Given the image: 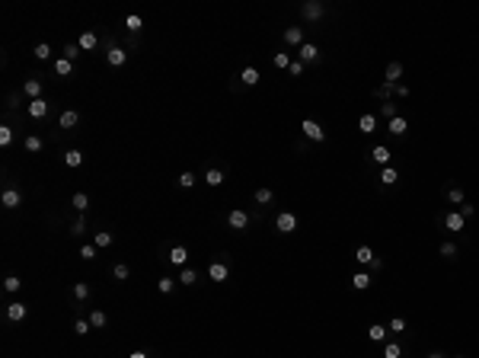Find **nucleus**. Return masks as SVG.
I'll use <instances>...</instances> for the list:
<instances>
[{"mask_svg":"<svg viewBox=\"0 0 479 358\" xmlns=\"http://www.w3.org/2000/svg\"><path fill=\"white\" fill-rule=\"evenodd\" d=\"M275 231L278 234H294L297 231V214L294 211H278L275 214Z\"/></svg>","mask_w":479,"mask_h":358,"instance_id":"1","label":"nucleus"},{"mask_svg":"<svg viewBox=\"0 0 479 358\" xmlns=\"http://www.w3.org/2000/svg\"><path fill=\"white\" fill-rule=\"evenodd\" d=\"M301 16L316 22V19L326 16V4H323V0H307V4H301Z\"/></svg>","mask_w":479,"mask_h":358,"instance_id":"2","label":"nucleus"},{"mask_svg":"<svg viewBox=\"0 0 479 358\" xmlns=\"http://www.w3.org/2000/svg\"><path fill=\"white\" fill-rule=\"evenodd\" d=\"M0 205H4L7 211L19 208V205H22V192H19V189H13V186H7L4 192H0Z\"/></svg>","mask_w":479,"mask_h":358,"instance_id":"3","label":"nucleus"},{"mask_svg":"<svg viewBox=\"0 0 479 358\" xmlns=\"http://www.w3.org/2000/svg\"><path fill=\"white\" fill-rule=\"evenodd\" d=\"M301 131H304V135H307L310 141H320V144L326 141V128H323V125H316L313 118H304V122H301Z\"/></svg>","mask_w":479,"mask_h":358,"instance_id":"4","label":"nucleus"},{"mask_svg":"<svg viewBox=\"0 0 479 358\" xmlns=\"http://www.w3.org/2000/svg\"><path fill=\"white\" fill-rule=\"evenodd\" d=\"M227 224H230V231H246L249 227V214L243 208H233V211H227Z\"/></svg>","mask_w":479,"mask_h":358,"instance_id":"5","label":"nucleus"},{"mask_svg":"<svg viewBox=\"0 0 479 358\" xmlns=\"http://www.w3.org/2000/svg\"><path fill=\"white\" fill-rule=\"evenodd\" d=\"M208 278L211 282H227V278H230V266H227L224 259H214L211 266H208Z\"/></svg>","mask_w":479,"mask_h":358,"instance_id":"6","label":"nucleus"},{"mask_svg":"<svg viewBox=\"0 0 479 358\" xmlns=\"http://www.w3.org/2000/svg\"><path fill=\"white\" fill-rule=\"evenodd\" d=\"M42 93H45V83L39 77H29L26 83H22V96H29V103L32 99H42Z\"/></svg>","mask_w":479,"mask_h":358,"instance_id":"7","label":"nucleus"},{"mask_svg":"<svg viewBox=\"0 0 479 358\" xmlns=\"http://www.w3.org/2000/svg\"><path fill=\"white\" fill-rule=\"evenodd\" d=\"M77 125H80V112L77 109H64L61 115H58V128L61 131H74Z\"/></svg>","mask_w":479,"mask_h":358,"instance_id":"8","label":"nucleus"},{"mask_svg":"<svg viewBox=\"0 0 479 358\" xmlns=\"http://www.w3.org/2000/svg\"><path fill=\"white\" fill-rule=\"evenodd\" d=\"M444 227H447L450 234H460V231L466 227V218H463V214H460L457 208H454V211H447V214H444Z\"/></svg>","mask_w":479,"mask_h":358,"instance_id":"9","label":"nucleus"},{"mask_svg":"<svg viewBox=\"0 0 479 358\" xmlns=\"http://www.w3.org/2000/svg\"><path fill=\"white\" fill-rule=\"evenodd\" d=\"M26 304H19V301H13V304H7V310H4V317L10 320V323H22V320H26Z\"/></svg>","mask_w":479,"mask_h":358,"instance_id":"10","label":"nucleus"},{"mask_svg":"<svg viewBox=\"0 0 479 358\" xmlns=\"http://www.w3.org/2000/svg\"><path fill=\"white\" fill-rule=\"evenodd\" d=\"M90 294H93V288H90L87 282H74V285H70V297H74L77 304H87Z\"/></svg>","mask_w":479,"mask_h":358,"instance_id":"11","label":"nucleus"},{"mask_svg":"<svg viewBox=\"0 0 479 358\" xmlns=\"http://www.w3.org/2000/svg\"><path fill=\"white\" fill-rule=\"evenodd\" d=\"M166 259H170L173 266H179V269H185V266H189V249H185L182 243H176V246L170 249V256H166Z\"/></svg>","mask_w":479,"mask_h":358,"instance_id":"12","label":"nucleus"},{"mask_svg":"<svg viewBox=\"0 0 479 358\" xmlns=\"http://www.w3.org/2000/svg\"><path fill=\"white\" fill-rule=\"evenodd\" d=\"M383 80L393 83V87H396V83H403V61H390L387 70H383Z\"/></svg>","mask_w":479,"mask_h":358,"instance_id":"13","label":"nucleus"},{"mask_svg":"<svg viewBox=\"0 0 479 358\" xmlns=\"http://www.w3.org/2000/svg\"><path fill=\"white\" fill-rule=\"evenodd\" d=\"M284 42L294 45V48H301V45L307 42V39H304V26H287V29H284Z\"/></svg>","mask_w":479,"mask_h":358,"instance_id":"14","label":"nucleus"},{"mask_svg":"<svg viewBox=\"0 0 479 358\" xmlns=\"http://www.w3.org/2000/svg\"><path fill=\"white\" fill-rule=\"evenodd\" d=\"M105 61H109L112 67H122V64L128 61V52L122 48V45H112V48H109V52H105Z\"/></svg>","mask_w":479,"mask_h":358,"instance_id":"15","label":"nucleus"},{"mask_svg":"<svg viewBox=\"0 0 479 358\" xmlns=\"http://www.w3.org/2000/svg\"><path fill=\"white\" fill-rule=\"evenodd\" d=\"M87 320H90L93 329H105V326H109V314H105V310H99V307H93Z\"/></svg>","mask_w":479,"mask_h":358,"instance_id":"16","label":"nucleus"},{"mask_svg":"<svg viewBox=\"0 0 479 358\" xmlns=\"http://www.w3.org/2000/svg\"><path fill=\"white\" fill-rule=\"evenodd\" d=\"M301 61H304V64H316V61H320V48H316L313 42H304V45H301Z\"/></svg>","mask_w":479,"mask_h":358,"instance_id":"17","label":"nucleus"},{"mask_svg":"<svg viewBox=\"0 0 479 358\" xmlns=\"http://www.w3.org/2000/svg\"><path fill=\"white\" fill-rule=\"evenodd\" d=\"M48 109H51V103H48L45 96L29 103V115H32V118H45V115H48Z\"/></svg>","mask_w":479,"mask_h":358,"instance_id":"18","label":"nucleus"},{"mask_svg":"<svg viewBox=\"0 0 479 358\" xmlns=\"http://www.w3.org/2000/svg\"><path fill=\"white\" fill-rule=\"evenodd\" d=\"M77 45H80V52H93L96 45H99V35H96V32H90V29H87V32H80V39H77Z\"/></svg>","mask_w":479,"mask_h":358,"instance_id":"19","label":"nucleus"},{"mask_svg":"<svg viewBox=\"0 0 479 358\" xmlns=\"http://www.w3.org/2000/svg\"><path fill=\"white\" fill-rule=\"evenodd\" d=\"M387 131H390L393 138H403L406 131H409V122H406L403 115H396V118H393V122H387Z\"/></svg>","mask_w":479,"mask_h":358,"instance_id":"20","label":"nucleus"},{"mask_svg":"<svg viewBox=\"0 0 479 358\" xmlns=\"http://www.w3.org/2000/svg\"><path fill=\"white\" fill-rule=\"evenodd\" d=\"M390 157H393V150H390V147H383V144H377L374 150H370V160H374L377 166H387Z\"/></svg>","mask_w":479,"mask_h":358,"instance_id":"21","label":"nucleus"},{"mask_svg":"<svg viewBox=\"0 0 479 358\" xmlns=\"http://www.w3.org/2000/svg\"><path fill=\"white\" fill-rule=\"evenodd\" d=\"M370 282H374V278H370V272H355V275H352V288L355 291H367Z\"/></svg>","mask_w":479,"mask_h":358,"instance_id":"22","label":"nucleus"},{"mask_svg":"<svg viewBox=\"0 0 479 358\" xmlns=\"http://www.w3.org/2000/svg\"><path fill=\"white\" fill-rule=\"evenodd\" d=\"M74 70H77L74 61H67V58H58V61H55V74L58 77H74Z\"/></svg>","mask_w":479,"mask_h":358,"instance_id":"23","label":"nucleus"},{"mask_svg":"<svg viewBox=\"0 0 479 358\" xmlns=\"http://www.w3.org/2000/svg\"><path fill=\"white\" fill-rule=\"evenodd\" d=\"M358 128H361V135H374V131H377V115H370V112L361 115V118H358Z\"/></svg>","mask_w":479,"mask_h":358,"instance_id":"24","label":"nucleus"},{"mask_svg":"<svg viewBox=\"0 0 479 358\" xmlns=\"http://www.w3.org/2000/svg\"><path fill=\"white\" fill-rule=\"evenodd\" d=\"M374 259H377V253H374L370 246H358V249H355V262H361V266H370Z\"/></svg>","mask_w":479,"mask_h":358,"instance_id":"25","label":"nucleus"},{"mask_svg":"<svg viewBox=\"0 0 479 358\" xmlns=\"http://www.w3.org/2000/svg\"><path fill=\"white\" fill-rule=\"evenodd\" d=\"M70 208L83 214V211L90 208V195H87V192H74V195H70Z\"/></svg>","mask_w":479,"mask_h":358,"instance_id":"26","label":"nucleus"},{"mask_svg":"<svg viewBox=\"0 0 479 358\" xmlns=\"http://www.w3.org/2000/svg\"><path fill=\"white\" fill-rule=\"evenodd\" d=\"M396 179H400L396 166H383V170H380V186H396Z\"/></svg>","mask_w":479,"mask_h":358,"instance_id":"27","label":"nucleus"},{"mask_svg":"<svg viewBox=\"0 0 479 358\" xmlns=\"http://www.w3.org/2000/svg\"><path fill=\"white\" fill-rule=\"evenodd\" d=\"M374 96H377V99H383V103H390V96H396V87L383 80L380 87H374Z\"/></svg>","mask_w":479,"mask_h":358,"instance_id":"28","label":"nucleus"},{"mask_svg":"<svg viewBox=\"0 0 479 358\" xmlns=\"http://www.w3.org/2000/svg\"><path fill=\"white\" fill-rule=\"evenodd\" d=\"M112 240H115V237H112L109 231H96V237H93V246H96V249H109V246H112Z\"/></svg>","mask_w":479,"mask_h":358,"instance_id":"29","label":"nucleus"},{"mask_svg":"<svg viewBox=\"0 0 479 358\" xmlns=\"http://www.w3.org/2000/svg\"><path fill=\"white\" fill-rule=\"evenodd\" d=\"M198 282V269H192V266H185L182 272H179V285H185V288H192V285Z\"/></svg>","mask_w":479,"mask_h":358,"instance_id":"30","label":"nucleus"},{"mask_svg":"<svg viewBox=\"0 0 479 358\" xmlns=\"http://www.w3.org/2000/svg\"><path fill=\"white\" fill-rule=\"evenodd\" d=\"M387 336H390V329L380 326V323H374V326L367 329V339H370V342H387Z\"/></svg>","mask_w":479,"mask_h":358,"instance_id":"31","label":"nucleus"},{"mask_svg":"<svg viewBox=\"0 0 479 358\" xmlns=\"http://www.w3.org/2000/svg\"><path fill=\"white\" fill-rule=\"evenodd\" d=\"M22 147H26L29 154H39V150L45 147V141H42L39 135H26V138H22Z\"/></svg>","mask_w":479,"mask_h":358,"instance_id":"32","label":"nucleus"},{"mask_svg":"<svg viewBox=\"0 0 479 358\" xmlns=\"http://www.w3.org/2000/svg\"><path fill=\"white\" fill-rule=\"evenodd\" d=\"M447 201H450L454 208H460L463 201H466V192H463L460 186H450V189H447Z\"/></svg>","mask_w":479,"mask_h":358,"instance_id":"33","label":"nucleus"},{"mask_svg":"<svg viewBox=\"0 0 479 358\" xmlns=\"http://www.w3.org/2000/svg\"><path fill=\"white\" fill-rule=\"evenodd\" d=\"M205 183H208L211 189H218V186H224V170H218V166H211V170L205 173Z\"/></svg>","mask_w":479,"mask_h":358,"instance_id":"34","label":"nucleus"},{"mask_svg":"<svg viewBox=\"0 0 479 358\" xmlns=\"http://www.w3.org/2000/svg\"><path fill=\"white\" fill-rule=\"evenodd\" d=\"M32 58H35V61H48V58H51V45H48V42H39V45L32 48Z\"/></svg>","mask_w":479,"mask_h":358,"instance_id":"35","label":"nucleus"},{"mask_svg":"<svg viewBox=\"0 0 479 358\" xmlns=\"http://www.w3.org/2000/svg\"><path fill=\"white\" fill-rule=\"evenodd\" d=\"M240 80H243L246 87H256V83H259V70L256 67H243V70H240Z\"/></svg>","mask_w":479,"mask_h":358,"instance_id":"36","label":"nucleus"},{"mask_svg":"<svg viewBox=\"0 0 479 358\" xmlns=\"http://www.w3.org/2000/svg\"><path fill=\"white\" fill-rule=\"evenodd\" d=\"M253 198H256V205H272V201H275V192L262 186V189H256V195H253Z\"/></svg>","mask_w":479,"mask_h":358,"instance_id":"37","label":"nucleus"},{"mask_svg":"<svg viewBox=\"0 0 479 358\" xmlns=\"http://www.w3.org/2000/svg\"><path fill=\"white\" fill-rule=\"evenodd\" d=\"M80 163H83V154H80V150H74V147H70V150L64 154V166H70V170H77Z\"/></svg>","mask_w":479,"mask_h":358,"instance_id":"38","label":"nucleus"},{"mask_svg":"<svg viewBox=\"0 0 479 358\" xmlns=\"http://www.w3.org/2000/svg\"><path fill=\"white\" fill-rule=\"evenodd\" d=\"M441 256H444L447 262H454V259L460 256V249H457V243H450V240H444V243H441Z\"/></svg>","mask_w":479,"mask_h":358,"instance_id":"39","label":"nucleus"},{"mask_svg":"<svg viewBox=\"0 0 479 358\" xmlns=\"http://www.w3.org/2000/svg\"><path fill=\"white\" fill-rule=\"evenodd\" d=\"M19 288H22V278H19V275H7V278H4V291H7V294H16Z\"/></svg>","mask_w":479,"mask_h":358,"instance_id":"40","label":"nucleus"},{"mask_svg":"<svg viewBox=\"0 0 479 358\" xmlns=\"http://www.w3.org/2000/svg\"><path fill=\"white\" fill-rule=\"evenodd\" d=\"M176 285H179V278H170V275H163V278L157 282V288H160V294H173V291H176Z\"/></svg>","mask_w":479,"mask_h":358,"instance_id":"41","label":"nucleus"},{"mask_svg":"<svg viewBox=\"0 0 479 358\" xmlns=\"http://www.w3.org/2000/svg\"><path fill=\"white\" fill-rule=\"evenodd\" d=\"M112 275H115V282H128V278H131V269L125 266V262H115V266H112Z\"/></svg>","mask_w":479,"mask_h":358,"instance_id":"42","label":"nucleus"},{"mask_svg":"<svg viewBox=\"0 0 479 358\" xmlns=\"http://www.w3.org/2000/svg\"><path fill=\"white\" fill-rule=\"evenodd\" d=\"M400 355H403L400 342H383V358H400Z\"/></svg>","mask_w":479,"mask_h":358,"instance_id":"43","label":"nucleus"},{"mask_svg":"<svg viewBox=\"0 0 479 358\" xmlns=\"http://www.w3.org/2000/svg\"><path fill=\"white\" fill-rule=\"evenodd\" d=\"M90 329H93V326H90L87 317H77V320H74V333H77V336H90Z\"/></svg>","mask_w":479,"mask_h":358,"instance_id":"44","label":"nucleus"},{"mask_svg":"<svg viewBox=\"0 0 479 358\" xmlns=\"http://www.w3.org/2000/svg\"><path fill=\"white\" fill-rule=\"evenodd\" d=\"M272 64L278 67V70H287V67H291V58H287V52H275V58H272Z\"/></svg>","mask_w":479,"mask_h":358,"instance_id":"45","label":"nucleus"},{"mask_svg":"<svg viewBox=\"0 0 479 358\" xmlns=\"http://www.w3.org/2000/svg\"><path fill=\"white\" fill-rule=\"evenodd\" d=\"M141 26H144V19H141L138 13H131V16H125V29H128V32H141Z\"/></svg>","mask_w":479,"mask_h":358,"instance_id":"46","label":"nucleus"},{"mask_svg":"<svg viewBox=\"0 0 479 358\" xmlns=\"http://www.w3.org/2000/svg\"><path fill=\"white\" fill-rule=\"evenodd\" d=\"M380 115L387 118V122H393V118L400 115V109H396V103H383V106H380Z\"/></svg>","mask_w":479,"mask_h":358,"instance_id":"47","label":"nucleus"},{"mask_svg":"<svg viewBox=\"0 0 479 358\" xmlns=\"http://www.w3.org/2000/svg\"><path fill=\"white\" fill-rule=\"evenodd\" d=\"M83 234H87V218L80 214V218L70 224V237H83Z\"/></svg>","mask_w":479,"mask_h":358,"instance_id":"48","label":"nucleus"},{"mask_svg":"<svg viewBox=\"0 0 479 358\" xmlns=\"http://www.w3.org/2000/svg\"><path fill=\"white\" fill-rule=\"evenodd\" d=\"M10 144H13V128L0 125V147H10Z\"/></svg>","mask_w":479,"mask_h":358,"instance_id":"49","label":"nucleus"},{"mask_svg":"<svg viewBox=\"0 0 479 358\" xmlns=\"http://www.w3.org/2000/svg\"><path fill=\"white\" fill-rule=\"evenodd\" d=\"M195 183H198V173H192V170H185L182 176H179V186H182V189H192Z\"/></svg>","mask_w":479,"mask_h":358,"instance_id":"50","label":"nucleus"},{"mask_svg":"<svg viewBox=\"0 0 479 358\" xmlns=\"http://www.w3.org/2000/svg\"><path fill=\"white\" fill-rule=\"evenodd\" d=\"M64 58H67V61H77V58H80V45L77 42H67L64 45Z\"/></svg>","mask_w":479,"mask_h":358,"instance_id":"51","label":"nucleus"},{"mask_svg":"<svg viewBox=\"0 0 479 358\" xmlns=\"http://www.w3.org/2000/svg\"><path fill=\"white\" fill-rule=\"evenodd\" d=\"M390 333H406V317H390Z\"/></svg>","mask_w":479,"mask_h":358,"instance_id":"52","label":"nucleus"},{"mask_svg":"<svg viewBox=\"0 0 479 358\" xmlns=\"http://www.w3.org/2000/svg\"><path fill=\"white\" fill-rule=\"evenodd\" d=\"M80 259H83V262H93V259H96V246H93V243L80 246Z\"/></svg>","mask_w":479,"mask_h":358,"instance_id":"53","label":"nucleus"},{"mask_svg":"<svg viewBox=\"0 0 479 358\" xmlns=\"http://www.w3.org/2000/svg\"><path fill=\"white\" fill-rule=\"evenodd\" d=\"M304 67H307V64L301 61V58H297V61H291V67H287V74H291V77H301V74H304Z\"/></svg>","mask_w":479,"mask_h":358,"instance_id":"54","label":"nucleus"},{"mask_svg":"<svg viewBox=\"0 0 479 358\" xmlns=\"http://www.w3.org/2000/svg\"><path fill=\"white\" fill-rule=\"evenodd\" d=\"M457 211L463 214V218H466V221H470V218H476V208H473V205H466V201H463V205H460Z\"/></svg>","mask_w":479,"mask_h":358,"instance_id":"55","label":"nucleus"},{"mask_svg":"<svg viewBox=\"0 0 479 358\" xmlns=\"http://www.w3.org/2000/svg\"><path fill=\"white\" fill-rule=\"evenodd\" d=\"M409 93H412V90L406 87V83H396V96H400V99H409Z\"/></svg>","mask_w":479,"mask_h":358,"instance_id":"56","label":"nucleus"},{"mask_svg":"<svg viewBox=\"0 0 479 358\" xmlns=\"http://www.w3.org/2000/svg\"><path fill=\"white\" fill-rule=\"evenodd\" d=\"M367 269H370V272H380V269H383V259L377 256V259H374V262H370V266H367Z\"/></svg>","mask_w":479,"mask_h":358,"instance_id":"57","label":"nucleus"},{"mask_svg":"<svg viewBox=\"0 0 479 358\" xmlns=\"http://www.w3.org/2000/svg\"><path fill=\"white\" fill-rule=\"evenodd\" d=\"M128 358H147V352H141V349H138V352H131Z\"/></svg>","mask_w":479,"mask_h":358,"instance_id":"58","label":"nucleus"},{"mask_svg":"<svg viewBox=\"0 0 479 358\" xmlns=\"http://www.w3.org/2000/svg\"><path fill=\"white\" fill-rule=\"evenodd\" d=\"M428 358H447V355H441V352H431V355H428Z\"/></svg>","mask_w":479,"mask_h":358,"instance_id":"59","label":"nucleus"},{"mask_svg":"<svg viewBox=\"0 0 479 358\" xmlns=\"http://www.w3.org/2000/svg\"><path fill=\"white\" fill-rule=\"evenodd\" d=\"M454 358H466V355H454Z\"/></svg>","mask_w":479,"mask_h":358,"instance_id":"60","label":"nucleus"}]
</instances>
